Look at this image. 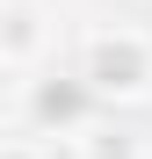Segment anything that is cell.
Here are the masks:
<instances>
[{"instance_id":"obj_1","label":"cell","mask_w":152,"mask_h":159,"mask_svg":"<svg viewBox=\"0 0 152 159\" xmlns=\"http://www.w3.org/2000/svg\"><path fill=\"white\" fill-rule=\"evenodd\" d=\"M80 80L94 87V101H145L152 94V36L145 29H87Z\"/></svg>"},{"instance_id":"obj_2","label":"cell","mask_w":152,"mask_h":159,"mask_svg":"<svg viewBox=\"0 0 152 159\" xmlns=\"http://www.w3.org/2000/svg\"><path fill=\"white\" fill-rule=\"evenodd\" d=\"M29 123L44 130V138H80V130H94V87L80 72L29 80Z\"/></svg>"},{"instance_id":"obj_3","label":"cell","mask_w":152,"mask_h":159,"mask_svg":"<svg viewBox=\"0 0 152 159\" xmlns=\"http://www.w3.org/2000/svg\"><path fill=\"white\" fill-rule=\"evenodd\" d=\"M51 51V15L36 0H7V15H0V65H36Z\"/></svg>"},{"instance_id":"obj_4","label":"cell","mask_w":152,"mask_h":159,"mask_svg":"<svg viewBox=\"0 0 152 159\" xmlns=\"http://www.w3.org/2000/svg\"><path fill=\"white\" fill-rule=\"evenodd\" d=\"M72 159H152V145L138 130H116V123H94L72 138Z\"/></svg>"},{"instance_id":"obj_5","label":"cell","mask_w":152,"mask_h":159,"mask_svg":"<svg viewBox=\"0 0 152 159\" xmlns=\"http://www.w3.org/2000/svg\"><path fill=\"white\" fill-rule=\"evenodd\" d=\"M0 159H44L36 145H0Z\"/></svg>"},{"instance_id":"obj_6","label":"cell","mask_w":152,"mask_h":159,"mask_svg":"<svg viewBox=\"0 0 152 159\" xmlns=\"http://www.w3.org/2000/svg\"><path fill=\"white\" fill-rule=\"evenodd\" d=\"M0 15H7V0H0Z\"/></svg>"}]
</instances>
